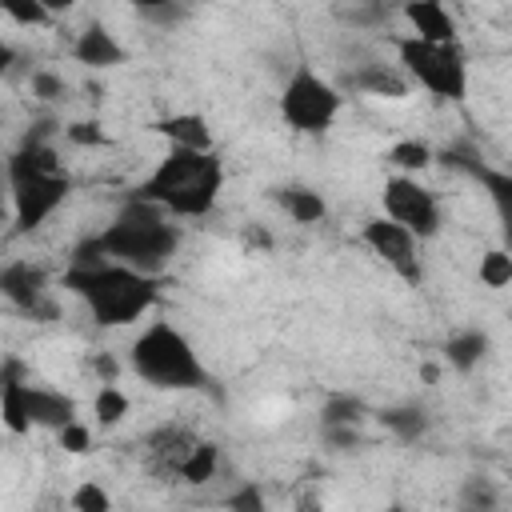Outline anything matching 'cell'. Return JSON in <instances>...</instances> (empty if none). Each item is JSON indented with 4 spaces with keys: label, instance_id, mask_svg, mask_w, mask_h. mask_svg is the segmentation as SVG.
<instances>
[{
    "label": "cell",
    "instance_id": "obj_1",
    "mask_svg": "<svg viewBox=\"0 0 512 512\" xmlns=\"http://www.w3.org/2000/svg\"><path fill=\"white\" fill-rule=\"evenodd\" d=\"M60 284L88 308L92 324H100V328H128L160 304V276H148V272L128 268L108 256L84 260V264L68 260Z\"/></svg>",
    "mask_w": 512,
    "mask_h": 512
},
{
    "label": "cell",
    "instance_id": "obj_2",
    "mask_svg": "<svg viewBox=\"0 0 512 512\" xmlns=\"http://www.w3.org/2000/svg\"><path fill=\"white\" fill-rule=\"evenodd\" d=\"M224 188V160L216 148H176L156 160V168L136 184V196L168 208L176 220H200L216 208Z\"/></svg>",
    "mask_w": 512,
    "mask_h": 512
},
{
    "label": "cell",
    "instance_id": "obj_3",
    "mask_svg": "<svg viewBox=\"0 0 512 512\" xmlns=\"http://www.w3.org/2000/svg\"><path fill=\"white\" fill-rule=\"evenodd\" d=\"M72 196V176L60 164V152L44 132H28L24 144L8 156V200L12 232L44 228Z\"/></svg>",
    "mask_w": 512,
    "mask_h": 512
},
{
    "label": "cell",
    "instance_id": "obj_4",
    "mask_svg": "<svg viewBox=\"0 0 512 512\" xmlns=\"http://www.w3.org/2000/svg\"><path fill=\"white\" fill-rule=\"evenodd\" d=\"M96 236H100V248H104L108 260H120V264L140 268V272H148V276H160V272L176 260L180 240H184L176 216H172L168 208H160V204L136 196V192H132L128 204L108 220V228L96 232Z\"/></svg>",
    "mask_w": 512,
    "mask_h": 512
},
{
    "label": "cell",
    "instance_id": "obj_5",
    "mask_svg": "<svg viewBox=\"0 0 512 512\" xmlns=\"http://www.w3.org/2000/svg\"><path fill=\"white\" fill-rule=\"evenodd\" d=\"M128 368L160 392H204L212 384L196 344L172 324V320H152L128 348Z\"/></svg>",
    "mask_w": 512,
    "mask_h": 512
},
{
    "label": "cell",
    "instance_id": "obj_6",
    "mask_svg": "<svg viewBox=\"0 0 512 512\" xmlns=\"http://www.w3.org/2000/svg\"><path fill=\"white\" fill-rule=\"evenodd\" d=\"M392 48H396V64L416 88H424L428 96L444 104L468 100L472 72H468V52L460 48V40L436 44V40H420L408 32V36H392Z\"/></svg>",
    "mask_w": 512,
    "mask_h": 512
},
{
    "label": "cell",
    "instance_id": "obj_7",
    "mask_svg": "<svg viewBox=\"0 0 512 512\" xmlns=\"http://www.w3.org/2000/svg\"><path fill=\"white\" fill-rule=\"evenodd\" d=\"M344 108V92L320 76L312 64H296L276 96V112L288 132L296 136H324Z\"/></svg>",
    "mask_w": 512,
    "mask_h": 512
},
{
    "label": "cell",
    "instance_id": "obj_8",
    "mask_svg": "<svg viewBox=\"0 0 512 512\" xmlns=\"http://www.w3.org/2000/svg\"><path fill=\"white\" fill-rule=\"evenodd\" d=\"M360 244L388 268V272H396L404 284H420L424 280V264H420V236L412 232V228H404L400 220H392V216H372V220H364V228H360Z\"/></svg>",
    "mask_w": 512,
    "mask_h": 512
},
{
    "label": "cell",
    "instance_id": "obj_9",
    "mask_svg": "<svg viewBox=\"0 0 512 512\" xmlns=\"http://www.w3.org/2000/svg\"><path fill=\"white\" fill-rule=\"evenodd\" d=\"M380 208L384 216L400 220L404 228H412L420 240H432L440 232V200L428 184H420L408 172H392L380 188Z\"/></svg>",
    "mask_w": 512,
    "mask_h": 512
},
{
    "label": "cell",
    "instance_id": "obj_10",
    "mask_svg": "<svg viewBox=\"0 0 512 512\" xmlns=\"http://www.w3.org/2000/svg\"><path fill=\"white\" fill-rule=\"evenodd\" d=\"M204 436L188 424H156L144 440H140V464L152 480H164V484H176L184 476V464L188 456L196 452Z\"/></svg>",
    "mask_w": 512,
    "mask_h": 512
},
{
    "label": "cell",
    "instance_id": "obj_11",
    "mask_svg": "<svg viewBox=\"0 0 512 512\" xmlns=\"http://www.w3.org/2000/svg\"><path fill=\"white\" fill-rule=\"evenodd\" d=\"M0 292L12 308H20L24 316L48 324L56 320V300H52V288H48V272L32 260H8L4 272H0Z\"/></svg>",
    "mask_w": 512,
    "mask_h": 512
},
{
    "label": "cell",
    "instance_id": "obj_12",
    "mask_svg": "<svg viewBox=\"0 0 512 512\" xmlns=\"http://www.w3.org/2000/svg\"><path fill=\"white\" fill-rule=\"evenodd\" d=\"M444 160H448L452 168L468 172V176L484 188V196L492 200V212H496V220H500V240H504V248L512 252V172H508V168L480 164L468 148H444Z\"/></svg>",
    "mask_w": 512,
    "mask_h": 512
},
{
    "label": "cell",
    "instance_id": "obj_13",
    "mask_svg": "<svg viewBox=\"0 0 512 512\" xmlns=\"http://www.w3.org/2000/svg\"><path fill=\"white\" fill-rule=\"evenodd\" d=\"M28 368L8 356L4 368H0V424L12 432V436H28L36 424H32V412H28Z\"/></svg>",
    "mask_w": 512,
    "mask_h": 512
},
{
    "label": "cell",
    "instance_id": "obj_14",
    "mask_svg": "<svg viewBox=\"0 0 512 512\" xmlns=\"http://www.w3.org/2000/svg\"><path fill=\"white\" fill-rule=\"evenodd\" d=\"M400 16L408 20L412 36H420V40H436V44L460 40L456 16L448 12L444 0H404V4H400Z\"/></svg>",
    "mask_w": 512,
    "mask_h": 512
},
{
    "label": "cell",
    "instance_id": "obj_15",
    "mask_svg": "<svg viewBox=\"0 0 512 512\" xmlns=\"http://www.w3.org/2000/svg\"><path fill=\"white\" fill-rule=\"evenodd\" d=\"M72 56H76V64H84V68H116V64L128 60V48L116 40V32H108L100 20H92V24H84V28L76 32Z\"/></svg>",
    "mask_w": 512,
    "mask_h": 512
},
{
    "label": "cell",
    "instance_id": "obj_16",
    "mask_svg": "<svg viewBox=\"0 0 512 512\" xmlns=\"http://www.w3.org/2000/svg\"><path fill=\"white\" fill-rule=\"evenodd\" d=\"M348 88L372 100H404L412 92V80L404 76L400 64H360L356 72H348Z\"/></svg>",
    "mask_w": 512,
    "mask_h": 512
},
{
    "label": "cell",
    "instance_id": "obj_17",
    "mask_svg": "<svg viewBox=\"0 0 512 512\" xmlns=\"http://www.w3.org/2000/svg\"><path fill=\"white\" fill-rule=\"evenodd\" d=\"M272 200H276V208H280L292 224H304V228L324 224V216H328V200H324V192L312 188V184H280V188L272 192Z\"/></svg>",
    "mask_w": 512,
    "mask_h": 512
},
{
    "label": "cell",
    "instance_id": "obj_18",
    "mask_svg": "<svg viewBox=\"0 0 512 512\" xmlns=\"http://www.w3.org/2000/svg\"><path fill=\"white\" fill-rule=\"evenodd\" d=\"M152 128H156L168 144H176V148H216L212 124H208L200 112H172V116H160Z\"/></svg>",
    "mask_w": 512,
    "mask_h": 512
},
{
    "label": "cell",
    "instance_id": "obj_19",
    "mask_svg": "<svg viewBox=\"0 0 512 512\" xmlns=\"http://www.w3.org/2000/svg\"><path fill=\"white\" fill-rule=\"evenodd\" d=\"M488 348H492L488 332H480V328H460V332H452V336L444 340L440 356H444V364H448L452 372L468 376V372H476V368L484 364Z\"/></svg>",
    "mask_w": 512,
    "mask_h": 512
},
{
    "label": "cell",
    "instance_id": "obj_20",
    "mask_svg": "<svg viewBox=\"0 0 512 512\" xmlns=\"http://www.w3.org/2000/svg\"><path fill=\"white\" fill-rule=\"evenodd\" d=\"M28 412H32V424L36 428H64L68 420H76V400L48 388V384H32L28 380Z\"/></svg>",
    "mask_w": 512,
    "mask_h": 512
},
{
    "label": "cell",
    "instance_id": "obj_21",
    "mask_svg": "<svg viewBox=\"0 0 512 512\" xmlns=\"http://www.w3.org/2000/svg\"><path fill=\"white\" fill-rule=\"evenodd\" d=\"M376 420H380V428H388L396 440H404V444H416L424 432H428V412L420 408V404H388V408H376L372 412Z\"/></svg>",
    "mask_w": 512,
    "mask_h": 512
},
{
    "label": "cell",
    "instance_id": "obj_22",
    "mask_svg": "<svg viewBox=\"0 0 512 512\" xmlns=\"http://www.w3.org/2000/svg\"><path fill=\"white\" fill-rule=\"evenodd\" d=\"M388 164H392L396 172L420 176V172H428V168L436 164V152H432V144H428V140L408 136V140H396V144L388 148Z\"/></svg>",
    "mask_w": 512,
    "mask_h": 512
},
{
    "label": "cell",
    "instance_id": "obj_23",
    "mask_svg": "<svg viewBox=\"0 0 512 512\" xmlns=\"http://www.w3.org/2000/svg\"><path fill=\"white\" fill-rule=\"evenodd\" d=\"M128 412H132L128 392H120L112 380H104V384L96 388V396H92V416H96V428H116V424H124V420H128Z\"/></svg>",
    "mask_w": 512,
    "mask_h": 512
},
{
    "label": "cell",
    "instance_id": "obj_24",
    "mask_svg": "<svg viewBox=\"0 0 512 512\" xmlns=\"http://www.w3.org/2000/svg\"><path fill=\"white\" fill-rule=\"evenodd\" d=\"M336 16L352 28H384L392 8H388V0H340Z\"/></svg>",
    "mask_w": 512,
    "mask_h": 512
},
{
    "label": "cell",
    "instance_id": "obj_25",
    "mask_svg": "<svg viewBox=\"0 0 512 512\" xmlns=\"http://www.w3.org/2000/svg\"><path fill=\"white\" fill-rule=\"evenodd\" d=\"M368 416V404L360 396H348V392H336L324 400L320 408V428H336V424H360Z\"/></svg>",
    "mask_w": 512,
    "mask_h": 512
},
{
    "label": "cell",
    "instance_id": "obj_26",
    "mask_svg": "<svg viewBox=\"0 0 512 512\" xmlns=\"http://www.w3.org/2000/svg\"><path fill=\"white\" fill-rule=\"evenodd\" d=\"M216 468H220V444H216V440H200L196 452H192L188 464H184L180 484H208V480L216 476Z\"/></svg>",
    "mask_w": 512,
    "mask_h": 512
},
{
    "label": "cell",
    "instance_id": "obj_27",
    "mask_svg": "<svg viewBox=\"0 0 512 512\" xmlns=\"http://www.w3.org/2000/svg\"><path fill=\"white\" fill-rule=\"evenodd\" d=\"M476 276L484 288H508L512 284V252L500 244V248H488L476 264Z\"/></svg>",
    "mask_w": 512,
    "mask_h": 512
},
{
    "label": "cell",
    "instance_id": "obj_28",
    "mask_svg": "<svg viewBox=\"0 0 512 512\" xmlns=\"http://www.w3.org/2000/svg\"><path fill=\"white\" fill-rule=\"evenodd\" d=\"M460 508H472V512H492L500 508V492L488 476H468L460 484Z\"/></svg>",
    "mask_w": 512,
    "mask_h": 512
},
{
    "label": "cell",
    "instance_id": "obj_29",
    "mask_svg": "<svg viewBox=\"0 0 512 512\" xmlns=\"http://www.w3.org/2000/svg\"><path fill=\"white\" fill-rule=\"evenodd\" d=\"M0 8H4V16H8L12 24H20V28H44V24L56 20V16L44 8V0H0Z\"/></svg>",
    "mask_w": 512,
    "mask_h": 512
},
{
    "label": "cell",
    "instance_id": "obj_30",
    "mask_svg": "<svg viewBox=\"0 0 512 512\" xmlns=\"http://www.w3.org/2000/svg\"><path fill=\"white\" fill-rule=\"evenodd\" d=\"M68 508H72V512H108V508H112V496H108V488H104V484L84 480V484H76V488H72Z\"/></svg>",
    "mask_w": 512,
    "mask_h": 512
},
{
    "label": "cell",
    "instance_id": "obj_31",
    "mask_svg": "<svg viewBox=\"0 0 512 512\" xmlns=\"http://www.w3.org/2000/svg\"><path fill=\"white\" fill-rule=\"evenodd\" d=\"M56 444H60L68 456H84V452H92V428L76 416V420H68L64 428H56Z\"/></svg>",
    "mask_w": 512,
    "mask_h": 512
},
{
    "label": "cell",
    "instance_id": "obj_32",
    "mask_svg": "<svg viewBox=\"0 0 512 512\" xmlns=\"http://www.w3.org/2000/svg\"><path fill=\"white\" fill-rule=\"evenodd\" d=\"M28 88H32V96L44 100V104H52V100H60V96L68 92L64 76H56V72H48V68H36V72L28 76Z\"/></svg>",
    "mask_w": 512,
    "mask_h": 512
},
{
    "label": "cell",
    "instance_id": "obj_33",
    "mask_svg": "<svg viewBox=\"0 0 512 512\" xmlns=\"http://www.w3.org/2000/svg\"><path fill=\"white\" fill-rule=\"evenodd\" d=\"M60 132H64V140L76 144V148H100V144L108 140L96 120H72V124H64Z\"/></svg>",
    "mask_w": 512,
    "mask_h": 512
},
{
    "label": "cell",
    "instance_id": "obj_34",
    "mask_svg": "<svg viewBox=\"0 0 512 512\" xmlns=\"http://www.w3.org/2000/svg\"><path fill=\"white\" fill-rule=\"evenodd\" d=\"M224 508L228 512H260L264 508V492L256 484H240L232 496H224Z\"/></svg>",
    "mask_w": 512,
    "mask_h": 512
},
{
    "label": "cell",
    "instance_id": "obj_35",
    "mask_svg": "<svg viewBox=\"0 0 512 512\" xmlns=\"http://www.w3.org/2000/svg\"><path fill=\"white\" fill-rule=\"evenodd\" d=\"M128 8H136V12H144V16H160L164 8H172L176 0H124Z\"/></svg>",
    "mask_w": 512,
    "mask_h": 512
},
{
    "label": "cell",
    "instance_id": "obj_36",
    "mask_svg": "<svg viewBox=\"0 0 512 512\" xmlns=\"http://www.w3.org/2000/svg\"><path fill=\"white\" fill-rule=\"evenodd\" d=\"M244 244H248V248H252V244H260V248H268L272 240H268L264 232H256V228H248V232H244Z\"/></svg>",
    "mask_w": 512,
    "mask_h": 512
},
{
    "label": "cell",
    "instance_id": "obj_37",
    "mask_svg": "<svg viewBox=\"0 0 512 512\" xmlns=\"http://www.w3.org/2000/svg\"><path fill=\"white\" fill-rule=\"evenodd\" d=\"M72 4H76V0H44V8H48L52 16H64V12L72 8Z\"/></svg>",
    "mask_w": 512,
    "mask_h": 512
},
{
    "label": "cell",
    "instance_id": "obj_38",
    "mask_svg": "<svg viewBox=\"0 0 512 512\" xmlns=\"http://www.w3.org/2000/svg\"><path fill=\"white\" fill-rule=\"evenodd\" d=\"M420 380H424V384H436V380H440V364H424V368H420Z\"/></svg>",
    "mask_w": 512,
    "mask_h": 512
},
{
    "label": "cell",
    "instance_id": "obj_39",
    "mask_svg": "<svg viewBox=\"0 0 512 512\" xmlns=\"http://www.w3.org/2000/svg\"><path fill=\"white\" fill-rule=\"evenodd\" d=\"M508 172H512V160H508Z\"/></svg>",
    "mask_w": 512,
    "mask_h": 512
}]
</instances>
